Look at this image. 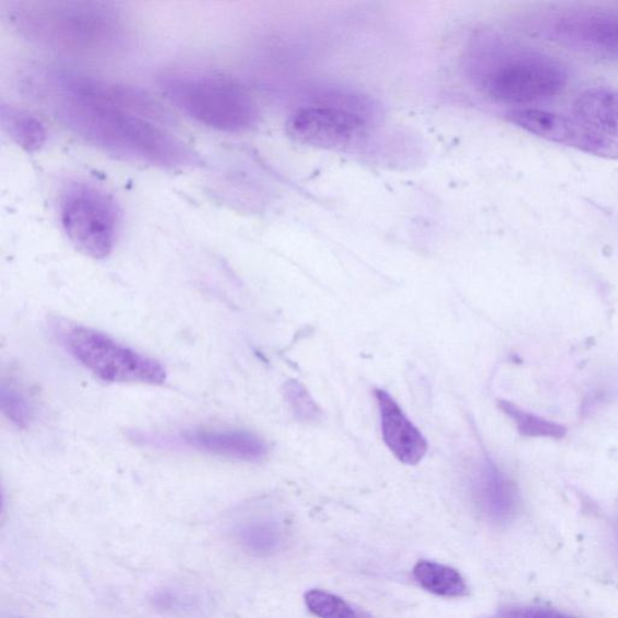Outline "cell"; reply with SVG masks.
Wrapping results in <instances>:
<instances>
[{"label":"cell","instance_id":"6","mask_svg":"<svg viewBox=\"0 0 618 618\" xmlns=\"http://www.w3.org/2000/svg\"><path fill=\"white\" fill-rule=\"evenodd\" d=\"M568 80L567 68L554 57L525 51L495 68L486 79V90L503 105L528 106L562 93Z\"/></svg>","mask_w":618,"mask_h":618},{"label":"cell","instance_id":"10","mask_svg":"<svg viewBox=\"0 0 618 618\" xmlns=\"http://www.w3.org/2000/svg\"><path fill=\"white\" fill-rule=\"evenodd\" d=\"M187 448L240 462L261 461L268 454L265 441L246 430L192 429L181 432L176 440Z\"/></svg>","mask_w":618,"mask_h":618},{"label":"cell","instance_id":"20","mask_svg":"<svg viewBox=\"0 0 618 618\" xmlns=\"http://www.w3.org/2000/svg\"><path fill=\"white\" fill-rule=\"evenodd\" d=\"M284 397L296 419L314 423L322 418V409L319 408L311 394L300 382H286L284 384Z\"/></svg>","mask_w":618,"mask_h":618},{"label":"cell","instance_id":"19","mask_svg":"<svg viewBox=\"0 0 618 618\" xmlns=\"http://www.w3.org/2000/svg\"><path fill=\"white\" fill-rule=\"evenodd\" d=\"M305 602L309 611L319 618H358L345 601L325 591H308Z\"/></svg>","mask_w":618,"mask_h":618},{"label":"cell","instance_id":"1","mask_svg":"<svg viewBox=\"0 0 618 618\" xmlns=\"http://www.w3.org/2000/svg\"><path fill=\"white\" fill-rule=\"evenodd\" d=\"M28 94L44 103L80 139L124 162L165 170L190 169L202 164L200 155L165 124L139 114L48 90H31Z\"/></svg>","mask_w":618,"mask_h":618},{"label":"cell","instance_id":"9","mask_svg":"<svg viewBox=\"0 0 618 618\" xmlns=\"http://www.w3.org/2000/svg\"><path fill=\"white\" fill-rule=\"evenodd\" d=\"M507 119L518 128L545 141L577 148L597 157L618 159V142L591 130L578 119L532 108L511 109L507 112Z\"/></svg>","mask_w":618,"mask_h":618},{"label":"cell","instance_id":"15","mask_svg":"<svg viewBox=\"0 0 618 618\" xmlns=\"http://www.w3.org/2000/svg\"><path fill=\"white\" fill-rule=\"evenodd\" d=\"M0 123L10 141L27 153L39 152L47 142L48 131L44 122L26 109L3 103Z\"/></svg>","mask_w":618,"mask_h":618},{"label":"cell","instance_id":"5","mask_svg":"<svg viewBox=\"0 0 618 618\" xmlns=\"http://www.w3.org/2000/svg\"><path fill=\"white\" fill-rule=\"evenodd\" d=\"M59 207L63 231L80 253L96 260L112 253L121 212L110 193L91 182L74 181L62 190Z\"/></svg>","mask_w":618,"mask_h":618},{"label":"cell","instance_id":"3","mask_svg":"<svg viewBox=\"0 0 618 618\" xmlns=\"http://www.w3.org/2000/svg\"><path fill=\"white\" fill-rule=\"evenodd\" d=\"M166 98L188 118L226 133L253 130L260 120L257 100L236 80L217 74L174 73L159 82Z\"/></svg>","mask_w":618,"mask_h":618},{"label":"cell","instance_id":"7","mask_svg":"<svg viewBox=\"0 0 618 618\" xmlns=\"http://www.w3.org/2000/svg\"><path fill=\"white\" fill-rule=\"evenodd\" d=\"M364 118L338 107H305L295 110L285 123V131L296 143L345 152L358 145L365 134Z\"/></svg>","mask_w":618,"mask_h":618},{"label":"cell","instance_id":"23","mask_svg":"<svg viewBox=\"0 0 618 618\" xmlns=\"http://www.w3.org/2000/svg\"><path fill=\"white\" fill-rule=\"evenodd\" d=\"M617 539H618V523H617Z\"/></svg>","mask_w":618,"mask_h":618},{"label":"cell","instance_id":"4","mask_svg":"<svg viewBox=\"0 0 618 618\" xmlns=\"http://www.w3.org/2000/svg\"><path fill=\"white\" fill-rule=\"evenodd\" d=\"M56 334L71 356L102 381L157 385L163 384L167 379L162 363L122 345L97 330L60 323L57 325Z\"/></svg>","mask_w":618,"mask_h":618},{"label":"cell","instance_id":"12","mask_svg":"<svg viewBox=\"0 0 618 618\" xmlns=\"http://www.w3.org/2000/svg\"><path fill=\"white\" fill-rule=\"evenodd\" d=\"M475 496L486 516L498 523L513 519L519 510L520 496L513 480L485 457L475 478Z\"/></svg>","mask_w":618,"mask_h":618},{"label":"cell","instance_id":"16","mask_svg":"<svg viewBox=\"0 0 618 618\" xmlns=\"http://www.w3.org/2000/svg\"><path fill=\"white\" fill-rule=\"evenodd\" d=\"M414 577L423 589L440 597L460 598L467 593L463 577L448 566L421 560L414 569Z\"/></svg>","mask_w":618,"mask_h":618},{"label":"cell","instance_id":"14","mask_svg":"<svg viewBox=\"0 0 618 618\" xmlns=\"http://www.w3.org/2000/svg\"><path fill=\"white\" fill-rule=\"evenodd\" d=\"M233 535L246 552L255 557L272 556L280 551L284 543L282 523L265 513L239 518L233 525Z\"/></svg>","mask_w":618,"mask_h":618},{"label":"cell","instance_id":"2","mask_svg":"<svg viewBox=\"0 0 618 618\" xmlns=\"http://www.w3.org/2000/svg\"><path fill=\"white\" fill-rule=\"evenodd\" d=\"M21 37L76 56H108L128 47L130 27L117 4L82 0H16L4 9Z\"/></svg>","mask_w":618,"mask_h":618},{"label":"cell","instance_id":"8","mask_svg":"<svg viewBox=\"0 0 618 618\" xmlns=\"http://www.w3.org/2000/svg\"><path fill=\"white\" fill-rule=\"evenodd\" d=\"M548 38L582 52L618 59V13L571 10L557 14L542 27Z\"/></svg>","mask_w":618,"mask_h":618},{"label":"cell","instance_id":"17","mask_svg":"<svg viewBox=\"0 0 618 618\" xmlns=\"http://www.w3.org/2000/svg\"><path fill=\"white\" fill-rule=\"evenodd\" d=\"M153 602L158 610L179 618H202L211 608L202 593L182 587L159 591Z\"/></svg>","mask_w":618,"mask_h":618},{"label":"cell","instance_id":"13","mask_svg":"<svg viewBox=\"0 0 618 618\" xmlns=\"http://www.w3.org/2000/svg\"><path fill=\"white\" fill-rule=\"evenodd\" d=\"M575 119L614 141L618 140V90L593 87L575 99Z\"/></svg>","mask_w":618,"mask_h":618},{"label":"cell","instance_id":"21","mask_svg":"<svg viewBox=\"0 0 618 618\" xmlns=\"http://www.w3.org/2000/svg\"><path fill=\"white\" fill-rule=\"evenodd\" d=\"M0 404L4 415L19 428H26L32 419L33 411L28 400L14 385L3 384L0 392Z\"/></svg>","mask_w":618,"mask_h":618},{"label":"cell","instance_id":"11","mask_svg":"<svg viewBox=\"0 0 618 618\" xmlns=\"http://www.w3.org/2000/svg\"><path fill=\"white\" fill-rule=\"evenodd\" d=\"M375 396L379 404L382 435L388 449L397 461L407 465L418 464L428 452L426 438L391 394L383 389H376Z\"/></svg>","mask_w":618,"mask_h":618},{"label":"cell","instance_id":"22","mask_svg":"<svg viewBox=\"0 0 618 618\" xmlns=\"http://www.w3.org/2000/svg\"><path fill=\"white\" fill-rule=\"evenodd\" d=\"M499 618H575L544 608H508L499 613Z\"/></svg>","mask_w":618,"mask_h":618},{"label":"cell","instance_id":"18","mask_svg":"<svg viewBox=\"0 0 618 618\" xmlns=\"http://www.w3.org/2000/svg\"><path fill=\"white\" fill-rule=\"evenodd\" d=\"M499 408L509 416L516 425L520 433L526 438H547V439H563L567 429L557 423L537 417L530 412H525L516 405L500 400L498 403Z\"/></svg>","mask_w":618,"mask_h":618}]
</instances>
